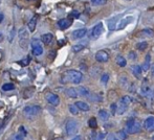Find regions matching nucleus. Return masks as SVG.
Wrapping results in <instances>:
<instances>
[{
	"instance_id": "nucleus-1",
	"label": "nucleus",
	"mask_w": 154,
	"mask_h": 140,
	"mask_svg": "<svg viewBox=\"0 0 154 140\" xmlns=\"http://www.w3.org/2000/svg\"><path fill=\"white\" fill-rule=\"evenodd\" d=\"M82 81H83V74H82V72H80V71H78V70H73V69L65 71L61 76L62 84L71 83V84L78 85V84H80Z\"/></svg>"
},
{
	"instance_id": "nucleus-2",
	"label": "nucleus",
	"mask_w": 154,
	"mask_h": 140,
	"mask_svg": "<svg viewBox=\"0 0 154 140\" xmlns=\"http://www.w3.org/2000/svg\"><path fill=\"white\" fill-rule=\"evenodd\" d=\"M19 45L22 49H26L29 44V33L25 27H21L18 31Z\"/></svg>"
},
{
	"instance_id": "nucleus-3",
	"label": "nucleus",
	"mask_w": 154,
	"mask_h": 140,
	"mask_svg": "<svg viewBox=\"0 0 154 140\" xmlns=\"http://www.w3.org/2000/svg\"><path fill=\"white\" fill-rule=\"evenodd\" d=\"M125 129H126V132L128 134H136V133H140L142 131V126L138 121L134 119H129L127 122H126V126H125Z\"/></svg>"
},
{
	"instance_id": "nucleus-4",
	"label": "nucleus",
	"mask_w": 154,
	"mask_h": 140,
	"mask_svg": "<svg viewBox=\"0 0 154 140\" xmlns=\"http://www.w3.org/2000/svg\"><path fill=\"white\" fill-rule=\"evenodd\" d=\"M42 111V108L38 105H32V106H27L23 109V113L27 117H35V116L39 115Z\"/></svg>"
},
{
	"instance_id": "nucleus-5",
	"label": "nucleus",
	"mask_w": 154,
	"mask_h": 140,
	"mask_svg": "<svg viewBox=\"0 0 154 140\" xmlns=\"http://www.w3.org/2000/svg\"><path fill=\"white\" fill-rule=\"evenodd\" d=\"M41 42H42V41H40L37 38L32 39V42H31L32 53H34L35 55H37V57L43 55V46H42V43Z\"/></svg>"
},
{
	"instance_id": "nucleus-6",
	"label": "nucleus",
	"mask_w": 154,
	"mask_h": 140,
	"mask_svg": "<svg viewBox=\"0 0 154 140\" xmlns=\"http://www.w3.org/2000/svg\"><path fill=\"white\" fill-rule=\"evenodd\" d=\"M65 131H66V134L68 136H73L78 132V122L75 119H69L66 122Z\"/></svg>"
},
{
	"instance_id": "nucleus-7",
	"label": "nucleus",
	"mask_w": 154,
	"mask_h": 140,
	"mask_svg": "<svg viewBox=\"0 0 154 140\" xmlns=\"http://www.w3.org/2000/svg\"><path fill=\"white\" fill-rule=\"evenodd\" d=\"M103 31H104V25H103V23L102 22H100V23H97V24H95L94 26L92 27V29H91V31H90V38L91 39H97L100 36L103 34Z\"/></svg>"
},
{
	"instance_id": "nucleus-8",
	"label": "nucleus",
	"mask_w": 154,
	"mask_h": 140,
	"mask_svg": "<svg viewBox=\"0 0 154 140\" xmlns=\"http://www.w3.org/2000/svg\"><path fill=\"white\" fill-rule=\"evenodd\" d=\"M45 98H46V100L49 103L51 106H59L60 104V97L57 95V94L53 93V92H47L46 94H45Z\"/></svg>"
},
{
	"instance_id": "nucleus-9",
	"label": "nucleus",
	"mask_w": 154,
	"mask_h": 140,
	"mask_svg": "<svg viewBox=\"0 0 154 140\" xmlns=\"http://www.w3.org/2000/svg\"><path fill=\"white\" fill-rule=\"evenodd\" d=\"M95 60L99 63H106L109 60V55H108L107 51L105 50H99L95 53Z\"/></svg>"
},
{
	"instance_id": "nucleus-10",
	"label": "nucleus",
	"mask_w": 154,
	"mask_h": 140,
	"mask_svg": "<svg viewBox=\"0 0 154 140\" xmlns=\"http://www.w3.org/2000/svg\"><path fill=\"white\" fill-rule=\"evenodd\" d=\"M133 19L134 18L132 16H128V17H126V18L122 19V20H120V23H119L116 29H118V31H122V29L125 28L128 24H130V23L133 21Z\"/></svg>"
},
{
	"instance_id": "nucleus-11",
	"label": "nucleus",
	"mask_w": 154,
	"mask_h": 140,
	"mask_svg": "<svg viewBox=\"0 0 154 140\" xmlns=\"http://www.w3.org/2000/svg\"><path fill=\"white\" fill-rule=\"evenodd\" d=\"M136 36H137V38H153L154 37V31L151 28H144L142 29L140 31H138L137 34H136Z\"/></svg>"
},
{
	"instance_id": "nucleus-12",
	"label": "nucleus",
	"mask_w": 154,
	"mask_h": 140,
	"mask_svg": "<svg viewBox=\"0 0 154 140\" xmlns=\"http://www.w3.org/2000/svg\"><path fill=\"white\" fill-rule=\"evenodd\" d=\"M87 34V29L86 28H80V29H75V31H72L71 34V38L73 40H78V39H82L86 36Z\"/></svg>"
},
{
	"instance_id": "nucleus-13",
	"label": "nucleus",
	"mask_w": 154,
	"mask_h": 140,
	"mask_svg": "<svg viewBox=\"0 0 154 140\" xmlns=\"http://www.w3.org/2000/svg\"><path fill=\"white\" fill-rule=\"evenodd\" d=\"M72 24V20L70 18L68 19H61L58 21V26L61 29H67L70 25Z\"/></svg>"
},
{
	"instance_id": "nucleus-14",
	"label": "nucleus",
	"mask_w": 154,
	"mask_h": 140,
	"mask_svg": "<svg viewBox=\"0 0 154 140\" xmlns=\"http://www.w3.org/2000/svg\"><path fill=\"white\" fill-rule=\"evenodd\" d=\"M131 71L136 79H140V77H142L143 68L140 67V65H132L131 66Z\"/></svg>"
},
{
	"instance_id": "nucleus-15",
	"label": "nucleus",
	"mask_w": 154,
	"mask_h": 140,
	"mask_svg": "<svg viewBox=\"0 0 154 140\" xmlns=\"http://www.w3.org/2000/svg\"><path fill=\"white\" fill-rule=\"evenodd\" d=\"M140 94L145 97H153V91L148 87V86H143L142 89H140Z\"/></svg>"
},
{
	"instance_id": "nucleus-16",
	"label": "nucleus",
	"mask_w": 154,
	"mask_h": 140,
	"mask_svg": "<svg viewBox=\"0 0 154 140\" xmlns=\"http://www.w3.org/2000/svg\"><path fill=\"white\" fill-rule=\"evenodd\" d=\"M86 46H87V41L80 42V43H78V44L73 45V46H72V51H73V52H80V51L83 50Z\"/></svg>"
},
{
	"instance_id": "nucleus-17",
	"label": "nucleus",
	"mask_w": 154,
	"mask_h": 140,
	"mask_svg": "<svg viewBox=\"0 0 154 140\" xmlns=\"http://www.w3.org/2000/svg\"><path fill=\"white\" fill-rule=\"evenodd\" d=\"M121 16H116V17H113V18H111L109 21H108V28L110 29V31H114V29H116V23H118V19H120Z\"/></svg>"
},
{
	"instance_id": "nucleus-18",
	"label": "nucleus",
	"mask_w": 154,
	"mask_h": 140,
	"mask_svg": "<svg viewBox=\"0 0 154 140\" xmlns=\"http://www.w3.org/2000/svg\"><path fill=\"white\" fill-rule=\"evenodd\" d=\"M37 18L38 17L37 16H34L31 20L29 21V23H27V28H29V31H31V33H34L35 29H36V25H37Z\"/></svg>"
},
{
	"instance_id": "nucleus-19",
	"label": "nucleus",
	"mask_w": 154,
	"mask_h": 140,
	"mask_svg": "<svg viewBox=\"0 0 154 140\" xmlns=\"http://www.w3.org/2000/svg\"><path fill=\"white\" fill-rule=\"evenodd\" d=\"M53 40H54L53 34L47 33L41 36V41H42V43H44V44H51V43L53 42Z\"/></svg>"
},
{
	"instance_id": "nucleus-20",
	"label": "nucleus",
	"mask_w": 154,
	"mask_h": 140,
	"mask_svg": "<svg viewBox=\"0 0 154 140\" xmlns=\"http://www.w3.org/2000/svg\"><path fill=\"white\" fill-rule=\"evenodd\" d=\"M35 93V87H29L26 89L23 90L22 92V97L23 98H29L34 95Z\"/></svg>"
},
{
	"instance_id": "nucleus-21",
	"label": "nucleus",
	"mask_w": 154,
	"mask_h": 140,
	"mask_svg": "<svg viewBox=\"0 0 154 140\" xmlns=\"http://www.w3.org/2000/svg\"><path fill=\"white\" fill-rule=\"evenodd\" d=\"M153 124H154V116H149V117L147 118V119L145 120V122H144L145 129H146V130H148V131L151 130V128L153 127Z\"/></svg>"
},
{
	"instance_id": "nucleus-22",
	"label": "nucleus",
	"mask_w": 154,
	"mask_h": 140,
	"mask_svg": "<svg viewBox=\"0 0 154 140\" xmlns=\"http://www.w3.org/2000/svg\"><path fill=\"white\" fill-rule=\"evenodd\" d=\"M127 108H128V105H126L125 103L120 100V103L118 104V112H116V113L120 114V115H123V114L127 111Z\"/></svg>"
},
{
	"instance_id": "nucleus-23",
	"label": "nucleus",
	"mask_w": 154,
	"mask_h": 140,
	"mask_svg": "<svg viewBox=\"0 0 154 140\" xmlns=\"http://www.w3.org/2000/svg\"><path fill=\"white\" fill-rule=\"evenodd\" d=\"M151 55L150 53H148V55H146V58H145V62H144V65H143V71H148L150 69V65H151Z\"/></svg>"
},
{
	"instance_id": "nucleus-24",
	"label": "nucleus",
	"mask_w": 154,
	"mask_h": 140,
	"mask_svg": "<svg viewBox=\"0 0 154 140\" xmlns=\"http://www.w3.org/2000/svg\"><path fill=\"white\" fill-rule=\"evenodd\" d=\"M77 91H78V93H79L80 96H84V97H88V96H89V94H90L89 90H88L86 87H84V86L79 87Z\"/></svg>"
},
{
	"instance_id": "nucleus-25",
	"label": "nucleus",
	"mask_w": 154,
	"mask_h": 140,
	"mask_svg": "<svg viewBox=\"0 0 154 140\" xmlns=\"http://www.w3.org/2000/svg\"><path fill=\"white\" fill-rule=\"evenodd\" d=\"M66 95L69 96L70 98H77L79 96V93H78V91L75 88H68L66 90Z\"/></svg>"
},
{
	"instance_id": "nucleus-26",
	"label": "nucleus",
	"mask_w": 154,
	"mask_h": 140,
	"mask_svg": "<svg viewBox=\"0 0 154 140\" xmlns=\"http://www.w3.org/2000/svg\"><path fill=\"white\" fill-rule=\"evenodd\" d=\"M75 105H77V107L79 108V110H81V111H89L90 110V107L88 104H86V103L84 102H77L75 103Z\"/></svg>"
},
{
	"instance_id": "nucleus-27",
	"label": "nucleus",
	"mask_w": 154,
	"mask_h": 140,
	"mask_svg": "<svg viewBox=\"0 0 154 140\" xmlns=\"http://www.w3.org/2000/svg\"><path fill=\"white\" fill-rule=\"evenodd\" d=\"M99 117L101 118V120H103V121H107L108 118H109V113H108L105 109H101L99 111Z\"/></svg>"
},
{
	"instance_id": "nucleus-28",
	"label": "nucleus",
	"mask_w": 154,
	"mask_h": 140,
	"mask_svg": "<svg viewBox=\"0 0 154 140\" xmlns=\"http://www.w3.org/2000/svg\"><path fill=\"white\" fill-rule=\"evenodd\" d=\"M116 62L120 67H125V66L127 65V61H126V59L123 55H118V57L116 58Z\"/></svg>"
},
{
	"instance_id": "nucleus-29",
	"label": "nucleus",
	"mask_w": 154,
	"mask_h": 140,
	"mask_svg": "<svg viewBox=\"0 0 154 140\" xmlns=\"http://www.w3.org/2000/svg\"><path fill=\"white\" fill-rule=\"evenodd\" d=\"M147 47H148V43L146 41H143V42H140L136 44V49L140 51H144L145 49H147Z\"/></svg>"
},
{
	"instance_id": "nucleus-30",
	"label": "nucleus",
	"mask_w": 154,
	"mask_h": 140,
	"mask_svg": "<svg viewBox=\"0 0 154 140\" xmlns=\"http://www.w3.org/2000/svg\"><path fill=\"white\" fill-rule=\"evenodd\" d=\"M15 89V85L12 83H6L2 86V90L3 91H12V90Z\"/></svg>"
},
{
	"instance_id": "nucleus-31",
	"label": "nucleus",
	"mask_w": 154,
	"mask_h": 140,
	"mask_svg": "<svg viewBox=\"0 0 154 140\" xmlns=\"http://www.w3.org/2000/svg\"><path fill=\"white\" fill-rule=\"evenodd\" d=\"M69 109V112H70L72 115H78V113H79V108L77 107V105H69L68 107Z\"/></svg>"
},
{
	"instance_id": "nucleus-32",
	"label": "nucleus",
	"mask_w": 154,
	"mask_h": 140,
	"mask_svg": "<svg viewBox=\"0 0 154 140\" xmlns=\"http://www.w3.org/2000/svg\"><path fill=\"white\" fill-rule=\"evenodd\" d=\"M128 133L126 132V131H119L118 133H116V136L119 137L121 140H126L127 139V137H128Z\"/></svg>"
},
{
	"instance_id": "nucleus-33",
	"label": "nucleus",
	"mask_w": 154,
	"mask_h": 140,
	"mask_svg": "<svg viewBox=\"0 0 154 140\" xmlns=\"http://www.w3.org/2000/svg\"><path fill=\"white\" fill-rule=\"evenodd\" d=\"M120 83L124 88H127V86H128V88H129V82H128V79L126 76L120 77Z\"/></svg>"
},
{
	"instance_id": "nucleus-34",
	"label": "nucleus",
	"mask_w": 154,
	"mask_h": 140,
	"mask_svg": "<svg viewBox=\"0 0 154 140\" xmlns=\"http://www.w3.org/2000/svg\"><path fill=\"white\" fill-rule=\"evenodd\" d=\"M88 126L90 127L91 129H95L97 127V121L94 117H91L89 120H88Z\"/></svg>"
},
{
	"instance_id": "nucleus-35",
	"label": "nucleus",
	"mask_w": 154,
	"mask_h": 140,
	"mask_svg": "<svg viewBox=\"0 0 154 140\" xmlns=\"http://www.w3.org/2000/svg\"><path fill=\"white\" fill-rule=\"evenodd\" d=\"M105 136H106L105 133L100 132V133H97V134H94V137H93L92 140H104L105 139Z\"/></svg>"
},
{
	"instance_id": "nucleus-36",
	"label": "nucleus",
	"mask_w": 154,
	"mask_h": 140,
	"mask_svg": "<svg viewBox=\"0 0 154 140\" xmlns=\"http://www.w3.org/2000/svg\"><path fill=\"white\" fill-rule=\"evenodd\" d=\"M24 134H21V133H18V134L14 135V136L11 137L10 140H24Z\"/></svg>"
},
{
	"instance_id": "nucleus-37",
	"label": "nucleus",
	"mask_w": 154,
	"mask_h": 140,
	"mask_svg": "<svg viewBox=\"0 0 154 140\" xmlns=\"http://www.w3.org/2000/svg\"><path fill=\"white\" fill-rule=\"evenodd\" d=\"M121 100H122V102L125 103L126 105H128V106H129L130 104H131V102H132V98L130 97L129 95H125V96H123V97L121 98Z\"/></svg>"
},
{
	"instance_id": "nucleus-38",
	"label": "nucleus",
	"mask_w": 154,
	"mask_h": 140,
	"mask_svg": "<svg viewBox=\"0 0 154 140\" xmlns=\"http://www.w3.org/2000/svg\"><path fill=\"white\" fill-rule=\"evenodd\" d=\"M108 81H109V74H108V73H104V74L101 76V83L106 84Z\"/></svg>"
},
{
	"instance_id": "nucleus-39",
	"label": "nucleus",
	"mask_w": 154,
	"mask_h": 140,
	"mask_svg": "<svg viewBox=\"0 0 154 140\" xmlns=\"http://www.w3.org/2000/svg\"><path fill=\"white\" fill-rule=\"evenodd\" d=\"M93 5H103L106 3V0H90Z\"/></svg>"
},
{
	"instance_id": "nucleus-40",
	"label": "nucleus",
	"mask_w": 154,
	"mask_h": 140,
	"mask_svg": "<svg viewBox=\"0 0 154 140\" xmlns=\"http://www.w3.org/2000/svg\"><path fill=\"white\" fill-rule=\"evenodd\" d=\"M18 64L21 66H27L29 64V58H26V59H24V60H21V61L18 62Z\"/></svg>"
},
{
	"instance_id": "nucleus-41",
	"label": "nucleus",
	"mask_w": 154,
	"mask_h": 140,
	"mask_svg": "<svg viewBox=\"0 0 154 140\" xmlns=\"http://www.w3.org/2000/svg\"><path fill=\"white\" fill-rule=\"evenodd\" d=\"M106 140H121L116 134H109L106 137Z\"/></svg>"
},
{
	"instance_id": "nucleus-42",
	"label": "nucleus",
	"mask_w": 154,
	"mask_h": 140,
	"mask_svg": "<svg viewBox=\"0 0 154 140\" xmlns=\"http://www.w3.org/2000/svg\"><path fill=\"white\" fill-rule=\"evenodd\" d=\"M110 111H111V113L114 115V114L118 112V105H116V104H112L111 106H110Z\"/></svg>"
},
{
	"instance_id": "nucleus-43",
	"label": "nucleus",
	"mask_w": 154,
	"mask_h": 140,
	"mask_svg": "<svg viewBox=\"0 0 154 140\" xmlns=\"http://www.w3.org/2000/svg\"><path fill=\"white\" fill-rule=\"evenodd\" d=\"M80 16V13L78 12V10H72V13H71L70 15H69V18H79Z\"/></svg>"
},
{
	"instance_id": "nucleus-44",
	"label": "nucleus",
	"mask_w": 154,
	"mask_h": 140,
	"mask_svg": "<svg viewBox=\"0 0 154 140\" xmlns=\"http://www.w3.org/2000/svg\"><path fill=\"white\" fill-rule=\"evenodd\" d=\"M129 59H131V60L136 59V53L134 52V51H130L129 52Z\"/></svg>"
},
{
	"instance_id": "nucleus-45",
	"label": "nucleus",
	"mask_w": 154,
	"mask_h": 140,
	"mask_svg": "<svg viewBox=\"0 0 154 140\" xmlns=\"http://www.w3.org/2000/svg\"><path fill=\"white\" fill-rule=\"evenodd\" d=\"M14 33H15V29H13V31H11L10 38H8V41H10V42H12V41H13V38H14Z\"/></svg>"
},
{
	"instance_id": "nucleus-46",
	"label": "nucleus",
	"mask_w": 154,
	"mask_h": 140,
	"mask_svg": "<svg viewBox=\"0 0 154 140\" xmlns=\"http://www.w3.org/2000/svg\"><path fill=\"white\" fill-rule=\"evenodd\" d=\"M71 140H82V136H80V135H78V136H75V137H73Z\"/></svg>"
},
{
	"instance_id": "nucleus-47",
	"label": "nucleus",
	"mask_w": 154,
	"mask_h": 140,
	"mask_svg": "<svg viewBox=\"0 0 154 140\" xmlns=\"http://www.w3.org/2000/svg\"><path fill=\"white\" fill-rule=\"evenodd\" d=\"M3 19H4V15L2 14V13H0V23L3 21Z\"/></svg>"
},
{
	"instance_id": "nucleus-48",
	"label": "nucleus",
	"mask_w": 154,
	"mask_h": 140,
	"mask_svg": "<svg viewBox=\"0 0 154 140\" xmlns=\"http://www.w3.org/2000/svg\"><path fill=\"white\" fill-rule=\"evenodd\" d=\"M51 53V59H54V57H55V53H56V51H54V50H53Z\"/></svg>"
},
{
	"instance_id": "nucleus-49",
	"label": "nucleus",
	"mask_w": 154,
	"mask_h": 140,
	"mask_svg": "<svg viewBox=\"0 0 154 140\" xmlns=\"http://www.w3.org/2000/svg\"><path fill=\"white\" fill-rule=\"evenodd\" d=\"M151 75L154 76V65H153V67H152V71H151Z\"/></svg>"
},
{
	"instance_id": "nucleus-50",
	"label": "nucleus",
	"mask_w": 154,
	"mask_h": 140,
	"mask_svg": "<svg viewBox=\"0 0 154 140\" xmlns=\"http://www.w3.org/2000/svg\"><path fill=\"white\" fill-rule=\"evenodd\" d=\"M64 42H65L64 40H60V41H59V44H60V45H61V46H62V44H63V43H64Z\"/></svg>"
},
{
	"instance_id": "nucleus-51",
	"label": "nucleus",
	"mask_w": 154,
	"mask_h": 140,
	"mask_svg": "<svg viewBox=\"0 0 154 140\" xmlns=\"http://www.w3.org/2000/svg\"><path fill=\"white\" fill-rule=\"evenodd\" d=\"M55 140H64V139H63L62 137H57V138H56Z\"/></svg>"
},
{
	"instance_id": "nucleus-52",
	"label": "nucleus",
	"mask_w": 154,
	"mask_h": 140,
	"mask_svg": "<svg viewBox=\"0 0 154 140\" xmlns=\"http://www.w3.org/2000/svg\"><path fill=\"white\" fill-rule=\"evenodd\" d=\"M2 39H3V36H2V34L0 33V41H2Z\"/></svg>"
},
{
	"instance_id": "nucleus-53",
	"label": "nucleus",
	"mask_w": 154,
	"mask_h": 140,
	"mask_svg": "<svg viewBox=\"0 0 154 140\" xmlns=\"http://www.w3.org/2000/svg\"><path fill=\"white\" fill-rule=\"evenodd\" d=\"M150 131H151V132H152V131H154V124H153V127H152V128H151V130H150Z\"/></svg>"
},
{
	"instance_id": "nucleus-54",
	"label": "nucleus",
	"mask_w": 154,
	"mask_h": 140,
	"mask_svg": "<svg viewBox=\"0 0 154 140\" xmlns=\"http://www.w3.org/2000/svg\"><path fill=\"white\" fill-rule=\"evenodd\" d=\"M152 140H154V136H153V138H152Z\"/></svg>"
},
{
	"instance_id": "nucleus-55",
	"label": "nucleus",
	"mask_w": 154,
	"mask_h": 140,
	"mask_svg": "<svg viewBox=\"0 0 154 140\" xmlns=\"http://www.w3.org/2000/svg\"><path fill=\"white\" fill-rule=\"evenodd\" d=\"M27 1H31V0H27Z\"/></svg>"
}]
</instances>
